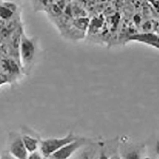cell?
Masks as SVG:
<instances>
[{"label": "cell", "mask_w": 159, "mask_h": 159, "mask_svg": "<svg viewBox=\"0 0 159 159\" xmlns=\"http://www.w3.org/2000/svg\"><path fill=\"white\" fill-rule=\"evenodd\" d=\"M16 7L14 4L3 3L0 5V19L8 20L12 18Z\"/></svg>", "instance_id": "7"}, {"label": "cell", "mask_w": 159, "mask_h": 159, "mask_svg": "<svg viewBox=\"0 0 159 159\" xmlns=\"http://www.w3.org/2000/svg\"><path fill=\"white\" fill-rule=\"evenodd\" d=\"M97 159H110V158L105 151H101V152L99 153Z\"/></svg>", "instance_id": "14"}, {"label": "cell", "mask_w": 159, "mask_h": 159, "mask_svg": "<svg viewBox=\"0 0 159 159\" xmlns=\"http://www.w3.org/2000/svg\"><path fill=\"white\" fill-rule=\"evenodd\" d=\"M78 137L74 135L72 132L69 133L65 137L60 138H49L40 141L39 152L43 158L48 159L50 156L57 151L59 149L67 144L68 143L73 142Z\"/></svg>", "instance_id": "2"}, {"label": "cell", "mask_w": 159, "mask_h": 159, "mask_svg": "<svg viewBox=\"0 0 159 159\" xmlns=\"http://www.w3.org/2000/svg\"><path fill=\"white\" fill-rule=\"evenodd\" d=\"M89 143L88 139L78 137L73 142L68 143L60 149L51 155L48 159H70L76 151Z\"/></svg>", "instance_id": "3"}, {"label": "cell", "mask_w": 159, "mask_h": 159, "mask_svg": "<svg viewBox=\"0 0 159 159\" xmlns=\"http://www.w3.org/2000/svg\"><path fill=\"white\" fill-rule=\"evenodd\" d=\"M127 41H134V42L142 43L143 44L149 45L158 49L159 42L158 35L157 33L152 32H144L142 33H136L128 38Z\"/></svg>", "instance_id": "5"}, {"label": "cell", "mask_w": 159, "mask_h": 159, "mask_svg": "<svg viewBox=\"0 0 159 159\" xmlns=\"http://www.w3.org/2000/svg\"><path fill=\"white\" fill-rule=\"evenodd\" d=\"M44 158L43 157V156L41 155V153L39 151H35L31 153H29L27 159H43Z\"/></svg>", "instance_id": "11"}, {"label": "cell", "mask_w": 159, "mask_h": 159, "mask_svg": "<svg viewBox=\"0 0 159 159\" xmlns=\"http://www.w3.org/2000/svg\"><path fill=\"white\" fill-rule=\"evenodd\" d=\"M151 3L152 4L153 7L158 11V1H151Z\"/></svg>", "instance_id": "15"}, {"label": "cell", "mask_w": 159, "mask_h": 159, "mask_svg": "<svg viewBox=\"0 0 159 159\" xmlns=\"http://www.w3.org/2000/svg\"><path fill=\"white\" fill-rule=\"evenodd\" d=\"M120 156L121 159H142V153L139 148L129 147L125 148Z\"/></svg>", "instance_id": "9"}, {"label": "cell", "mask_w": 159, "mask_h": 159, "mask_svg": "<svg viewBox=\"0 0 159 159\" xmlns=\"http://www.w3.org/2000/svg\"><path fill=\"white\" fill-rule=\"evenodd\" d=\"M3 36H2V33H0V43H2V40H3Z\"/></svg>", "instance_id": "17"}, {"label": "cell", "mask_w": 159, "mask_h": 159, "mask_svg": "<svg viewBox=\"0 0 159 159\" xmlns=\"http://www.w3.org/2000/svg\"><path fill=\"white\" fill-rule=\"evenodd\" d=\"M0 159H16V158L10 154L8 151H5L2 153L1 156H0Z\"/></svg>", "instance_id": "13"}, {"label": "cell", "mask_w": 159, "mask_h": 159, "mask_svg": "<svg viewBox=\"0 0 159 159\" xmlns=\"http://www.w3.org/2000/svg\"><path fill=\"white\" fill-rule=\"evenodd\" d=\"M8 151L16 159H27L29 154L22 142L21 135L17 133L10 134Z\"/></svg>", "instance_id": "4"}, {"label": "cell", "mask_w": 159, "mask_h": 159, "mask_svg": "<svg viewBox=\"0 0 159 159\" xmlns=\"http://www.w3.org/2000/svg\"><path fill=\"white\" fill-rule=\"evenodd\" d=\"M110 159H121V158H120V156L119 155L116 154V155H114L113 156H112Z\"/></svg>", "instance_id": "16"}, {"label": "cell", "mask_w": 159, "mask_h": 159, "mask_svg": "<svg viewBox=\"0 0 159 159\" xmlns=\"http://www.w3.org/2000/svg\"><path fill=\"white\" fill-rule=\"evenodd\" d=\"M36 54V43L33 38H30L23 33L19 52L20 67L25 72L30 70Z\"/></svg>", "instance_id": "1"}, {"label": "cell", "mask_w": 159, "mask_h": 159, "mask_svg": "<svg viewBox=\"0 0 159 159\" xmlns=\"http://www.w3.org/2000/svg\"><path fill=\"white\" fill-rule=\"evenodd\" d=\"M9 83H11V81L9 80V79L6 76L3 75V74H0V86L4 85V84Z\"/></svg>", "instance_id": "12"}, {"label": "cell", "mask_w": 159, "mask_h": 159, "mask_svg": "<svg viewBox=\"0 0 159 159\" xmlns=\"http://www.w3.org/2000/svg\"><path fill=\"white\" fill-rule=\"evenodd\" d=\"M21 139L29 153L35 152L39 150L40 141L37 138L29 134H23L21 135Z\"/></svg>", "instance_id": "6"}, {"label": "cell", "mask_w": 159, "mask_h": 159, "mask_svg": "<svg viewBox=\"0 0 159 159\" xmlns=\"http://www.w3.org/2000/svg\"><path fill=\"white\" fill-rule=\"evenodd\" d=\"M89 144V143L86 146L85 149L82 151L78 159H97L98 158L99 153L97 146Z\"/></svg>", "instance_id": "8"}, {"label": "cell", "mask_w": 159, "mask_h": 159, "mask_svg": "<svg viewBox=\"0 0 159 159\" xmlns=\"http://www.w3.org/2000/svg\"><path fill=\"white\" fill-rule=\"evenodd\" d=\"M89 24V20L88 19V18L85 17H78L72 20L73 26L75 27V29L79 30V31L86 30Z\"/></svg>", "instance_id": "10"}]
</instances>
